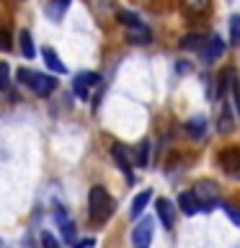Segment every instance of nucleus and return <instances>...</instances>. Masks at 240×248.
Here are the masks:
<instances>
[{"label":"nucleus","mask_w":240,"mask_h":248,"mask_svg":"<svg viewBox=\"0 0 240 248\" xmlns=\"http://www.w3.org/2000/svg\"><path fill=\"white\" fill-rule=\"evenodd\" d=\"M230 91H232V101H235V114L240 116V80H238V78L232 80Z\"/></svg>","instance_id":"bb28decb"},{"label":"nucleus","mask_w":240,"mask_h":248,"mask_svg":"<svg viewBox=\"0 0 240 248\" xmlns=\"http://www.w3.org/2000/svg\"><path fill=\"white\" fill-rule=\"evenodd\" d=\"M135 160H137V166H139V168H147V160H150V142H147V140H142V142L137 145Z\"/></svg>","instance_id":"aec40b11"},{"label":"nucleus","mask_w":240,"mask_h":248,"mask_svg":"<svg viewBox=\"0 0 240 248\" xmlns=\"http://www.w3.org/2000/svg\"><path fill=\"white\" fill-rule=\"evenodd\" d=\"M18 44H21V54H23V57H26V60H34V54H36V49H34V39H31V34H29L26 29H23L21 34H18Z\"/></svg>","instance_id":"f3484780"},{"label":"nucleus","mask_w":240,"mask_h":248,"mask_svg":"<svg viewBox=\"0 0 240 248\" xmlns=\"http://www.w3.org/2000/svg\"><path fill=\"white\" fill-rule=\"evenodd\" d=\"M73 93H75V96L80 98V101H88V96H90V85L80 78V73H77L75 80H73Z\"/></svg>","instance_id":"6ab92c4d"},{"label":"nucleus","mask_w":240,"mask_h":248,"mask_svg":"<svg viewBox=\"0 0 240 248\" xmlns=\"http://www.w3.org/2000/svg\"><path fill=\"white\" fill-rule=\"evenodd\" d=\"M238 78V73L232 67H227V70H222L220 73V78H217V101H222V98H227V93H230V85H232V80Z\"/></svg>","instance_id":"9b49d317"},{"label":"nucleus","mask_w":240,"mask_h":248,"mask_svg":"<svg viewBox=\"0 0 240 248\" xmlns=\"http://www.w3.org/2000/svg\"><path fill=\"white\" fill-rule=\"evenodd\" d=\"M11 34H8V29H3V31H0V49H3V52H11Z\"/></svg>","instance_id":"c85d7f7f"},{"label":"nucleus","mask_w":240,"mask_h":248,"mask_svg":"<svg viewBox=\"0 0 240 248\" xmlns=\"http://www.w3.org/2000/svg\"><path fill=\"white\" fill-rule=\"evenodd\" d=\"M191 194L196 197L199 204H204V207H212V204L220 202V186H217L214 181H209V178H201V181L194 184Z\"/></svg>","instance_id":"7ed1b4c3"},{"label":"nucleus","mask_w":240,"mask_h":248,"mask_svg":"<svg viewBox=\"0 0 240 248\" xmlns=\"http://www.w3.org/2000/svg\"><path fill=\"white\" fill-rule=\"evenodd\" d=\"M155 209H158V217H160L163 228H173V222H176V207H173V202L165 199V197H160L158 202H155Z\"/></svg>","instance_id":"6e6552de"},{"label":"nucleus","mask_w":240,"mask_h":248,"mask_svg":"<svg viewBox=\"0 0 240 248\" xmlns=\"http://www.w3.org/2000/svg\"><path fill=\"white\" fill-rule=\"evenodd\" d=\"M178 207H181L183 215H196L199 212V202L191 191H181L178 194Z\"/></svg>","instance_id":"dca6fc26"},{"label":"nucleus","mask_w":240,"mask_h":248,"mask_svg":"<svg viewBox=\"0 0 240 248\" xmlns=\"http://www.w3.org/2000/svg\"><path fill=\"white\" fill-rule=\"evenodd\" d=\"M227 3H232V0H227Z\"/></svg>","instance_id":"2f4dec72"},{"label":"nucleus","mask_w":240,"mask_h":248,"mask_svg":"<svg viewBox=\"0 0 240 248\" xmlns=\"http://www.w3.org/2000/svg\"><path fill=\"white\" fill-rule=\"evenodd\" d=\"M70 3H73V0H46V5H44L46 18L54 21V23H60L62 18H65V13H67Z\"/></svg>","instance_id":"1a4fd4ad"},{"label":"nucleus","mask_w":240,"mask_h":248,"mask_svg":"<svg viewBox=\"0 0 240 248\" xmlns=\"http://www.w3.org/2000/svg\"><path fill=\"white\" fill-rule=\"evenodd\" d=\"M116 18H119V23H124V26H135V23H139V16L132 13V11H116Z\"/></svg>","instance_id":"5701e85b"},{"label":"nucleus","mask_w":240,"mask_h":248,"mask_svg":"<svg viewBox=\"0 0 240 248\" xmlns=\"http://www.w3.org/2000/svg\"><path fill=\"white\" fill-rule=\"evenodd\" d=\"M139 3H150V0H139Z\"/></svg>","instance_id":"7c9ffc66"},{"label":"nucleus","mask_w":240,"mask_h":248,"mask_svg":"<svg viewBox=\"0 0 240 248\" xmlns=\"http://www.w3.org/2000/svg\"><path fill=\"white\" fill-rule=\"evenodd\" d=\"M176 70H178V73H189L191 67H189V65H186V62L181 60V65H176Z\"/></svg>","instance_id":"c756f323"},{"label":"nucleus","mask_w":240,"mask_h":248,"mask_svg":"<svg viewBox=\"0 0 240 248\" xmlns=\"http://www.w3.org/2000/svg\"><path fill=\"white\" fill-rule=\"evenodd\" d=\"M111 155H114V160H116V166H119L124 173H127V178L132 181V163H129V153H127V147L124 145H114L111 147Z\"/></svg>","instance_id":"4468645a"},{"label":"nucleus","mask_w":240,"mask_h":248,"mask_svg":"<svg viewBox=\"0 0 240 248\" xmlns=\"http://www.w3.org/2000/svg\"><path fill=\"white\" fill-rule=\"evenodd\" d=\"M217 163L230 178H240V147H225L217 155Z\"/></svg>","instance_id":"39448f33"},{"label":"nucleus","mask_w":240,"mask_h":248,"mask_svg":"<svg viewBox=\"0 0 240 248\" xmlns=\"http://www.w3.org/2000/svg\"><path fill=\"white\" fill-rule=\"evenodd\" d=\"M150 199H152V191H150V189L139 191L137 197L132 199V209H129V217H132V220H137V217L145 212V207L150 204Z\"/></svg>","instance_id":"2eb2a0df"},{"label":"nucleus","mask_w":240,"mask_h":248,"mask_svg":"<svg viewBox=\"0 0 240 248\" xmlns=\"http://www.w3.org/2000/svg\"><path fill=\"white\" fill-rule=\"evenodd\" d=\"M152 232H155V222L152 217H145L135 225L132 230V248H150L152 243Z\"/></svg>","instance_id":"20e7f679"},{"label":"nucleus","mask_w":240,"mask_h":248,"mask_svg":"<svg viewBox=\"0 0 240 248\" xmlns=\"http://www.w3.org/2000/svg\"><path fill=\"white\" fill-rule=\"evenodd\" d=\"M201 44H204V36H201V34H186V36L181 39V46H183V49L199 52V49H201Z\"/></svg>","instance_id":"412c9836"},{"label":"nucleus","mask_w":240,"mask_h":248,"mask_svg":"<svg viewBox=\"0 0 240 248\" xmlns=\"http://www.w3.org/2000/svg\"><path fill=\"white\" fill-rule=\"evenodd\" d=\"M183 129H186V135H189L191 140H199V137H204V132H207V119L201 114L191 116V119L183 124Z\"/></svg>","instance_id":"ddd939ff"},{"label":"nucleus","mask_w":240,"mask_h":248,"mask_svg":"<svg viewBox=\"0 0 240 248\" xmlns=\"http://www.w3.org/2000/svg\"><path fill=\"white\" fill-rule=\"evenodd\" d=\"M127 39L132 44H150L152 42V31L139 21V23H135V26H127Z\"/></svg>","instance_id":"9d476101"},{"label":"nucleus","mask_w":240,"mask_h":248,"mask_svg":"<svg viewBox=\"0 0 240 248\" xmlns=\"http://www.w3.org/2000/svg\"><path fill=\"white\" fill-rule=\"evenodd\" d=\"M11 88V70H8L5 62H0V91Z\"/></svg>","instance_id":"393cba45"},{"label":"nucleus","mask_w":240,"mask_h":248,"mask_svg":"<svg viewBox=\"0 0 240 248\" xmlns=\"http://www.w3.org/2000/svg\"><path fill=\"white\" fill-rule=\"evenodd\" d=\"M15 80L21 85H26L29 91H34L39 98H46L57 91V78L54 75H44V73H36V70H29V67H21L15 73Z\"/></svg>","instance_id":"f257e3e1"},{"label":"nucleus","mask_w":240,"mask_h":248,"mask_svg":"<svg viewBox=\"0 0 240 248\" xmlns=\"http://www.w3.org/2000/svg\"><path fill=\"white\" fill-rule=\"evenodd\" d=\"M230 44L240 46V13L230 16Z\"/></svg>","instance_id":"4be33fe9"},{"label":"nucleus","mask_w":240,"mask_h":248,"mask_svg":"<svg viewBox=\"0 0 240 248\" xmlns=\"http://www.w3.org/2000/svg\"><path fill=\"white\" fill-rule=\"evenodd\" d=\"M222 209H225V215H227L230 220H232V222H235L238 228H240V209H235V207L230 204V202H222Z\"/></svg>","instance_id":"a878e982"},{"label":"nucleus","mask_w":240,"mask_h":248,"mask_svg":"<svg viewBox=\"0 0 240 248\" xmlns=\"http://www.w3.org/2000/svg\"><path fill=\"white\" fill-rule=\"evenodd\" d=\"M60 230H62V235H65V240H67L70 246H75V243H77V240H75V228H73V222H70V220H67V222H62V225H60Z\"/></svg>","instance_id":"b1692460"},{"label":"nucleus","mask_w":240,"mask_h":248,"mask_svg":"<svg viewBox=\"0 0 240 248\" xmlns=\"http://www.w3.org/2000/svg\"><path fill=\"white\" fill-rule=\"evenodd\" d=\"M42 57H44V65L49 67L52 73H57V75H62V73H67L65 62H62V60L57 57V52H54L52 46H44V49H42Z\"/></svg>","instance_id":"f8f14e48"},{"label":"nucleus","mask_w":240,"mask_h":248,"mask_svg":"<svg viewBox=\"0 0 240 248\" xmlns=\"http://www.w3.org/2000/svg\"><path fill=\"white\" fill-rule=\"evenodd\" d=\"M42 246H44V248H60V243H57V238H54L52 232H46V230L42 232Z\"/></svg>","instance_id":"cd10ccee"},{"label":"nucleus","mask_w":240,"mask_h":248,"mask_svg":"<svg viewBox=\"0 0 240 248\" xmlns=\"http://www.w3.org/2000/svg\"><path fill=\"white\" fill-rule=\"evenodd\" d=\"M209 5H212V0H183L186 13H191V16L207 13V11H209Z\"/></svg>","instance_id":"a211bd4d"},{"label":"nucleus","mask_w":240,"mask_h":248,"mask_svg":"<svg viewBox=\"0 0 240 248\" xmlns=\"http://www.w3.org/2000/svg\"><path fill=\"white\" fill-rule=\"evenodd\" d=\"M88 215L96 225H104L114 215V199L104 186H93L88 191Z\"/></svg>","instance_id":"f03ea898"},{"label":"nucleus","mask_w":240,"mask_h":248,"mask_svg":"<svg viewBox=\"0 0 240 248\" xmlns=\"http://www.w3.org/2000/svg\"><path fill=\"white\" fill-rule=\"evenodd\" d=\"M235 129V114H232V106L227 98L220 101V114H217V132L220 135H230Z\"/></svg>","instance_id":"0eeeda50"},{"label":"nucleus","mask_w":240,"mask_h":248,"mask_svg":"<svg viewBox=\"0 0 240 248\" xmlns=\"http://www.w3.org/2000/svg\"><path fill=\"white\" fill-rule=\"evenodd\" d=\"M225 49H227V44L222 42L220 36H209L204 44H201V49H199V57H201V62H214V60H220L222 54H225Z\"/></svg>","instance_id":"423d86ee"}]
</instances>
